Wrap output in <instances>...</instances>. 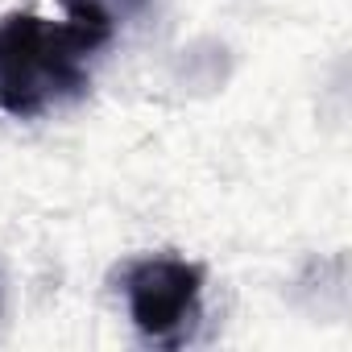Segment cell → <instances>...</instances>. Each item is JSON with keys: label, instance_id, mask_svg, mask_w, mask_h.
<instances>
[{"label": "cell", "instance_id": "cell-1", "mask_svg": "<svg viewBox=\"0 0 352 352\" xmlns=\"http://www.w3.org/2000/svg\"><path fill=\"white\" fill-rule=\"evenodd\" d=\"M112 34L87 21H50L38 13H9L0 21V112L17 120L42 116L87 87V58Z\"/></svg>", "mask_w": 352, "mask_h": 352}, {"label": "cell", "instance_id": "cell-2", "mask_svg": "<svg viewBox=\"0 0 352 352\" xmlns=\"http://www.w3.org/2000/svg\"><path fill=\"white\" fill-rule=\"evenodd\" d=\"M124 298L137 331L153 344H174L195 319L204 298V270L183 257H137L124 265Z\"/></svg>", "mask_w": 352, "mask_h": 352}, {"label": "cell", "instance_id": "cell-3", "mask_svg": "<svg viewBox=\"0 0 352 352\" xmlns=\"http://www.w3.org/2000/svg\"><path fill=\"white\" fill-rule=\"evenodd\" d=\"M141 5H145V0H63L67 17L87 21V25H96V30H104V34H116L120 17L137 13Z\"/></svg>", "mask_w": 352, "mask_h": 352}]
</instances>
